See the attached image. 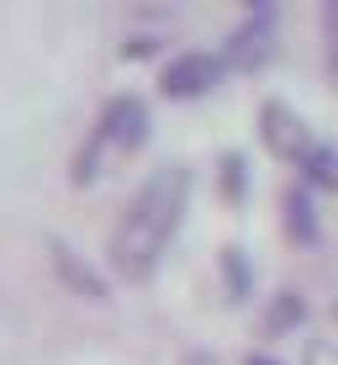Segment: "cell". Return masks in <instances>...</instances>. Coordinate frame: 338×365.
Returning a JSON list of instances; mask_svg holds the SVG:
<instances>
[{"instance_id": "cell-1", "label": "cell", "mask_w": 338, "mask_h": 365, "mask_svg": "<svg viewBox=\"0 0 338 365\" xmlns=\"http://www.w3.org/2000/svg\"><path fill=\"white\" fill-rule=\"evenodd\" d=\"M185 207H191V170L185 165H159L132 191V201L122 207L117 228H111V244H106L111 270H117L122 281H148L154 265L164 259Z\"/></svg>"}, {"instance_id": "cell-2", "label": "cell", "mask_w": 338, "mask_h": 365, "mask_svg": "<svg viewBox=\"0 0 338 365\" xmlns=\"http://www.w3.org/2000/svg\"><path fill=\"white\" fill-rule=\"evenodd\" d=\"M148 138V106H143V96H111L106 101V111H101V122H95V138H90V148L80 154V180H90L95 175V154H132L137 143Z\"/></svg>"}, {"instance_id": "cell-3", "label": "cell", "mask_w": 338, "mask_h": 365, "mask_svg": "<svg viewBox=\"0 0 338 365\" xmlns=\"http://www.w3.org/2000/svg\"><path fill=\"white\" fill-rule=\"evenodd\" d=\"M217 80H222V58H217V53H206V48H185V53H174L169 64H164V74H159L164 96H174V101L206 96Z\"/></svg>"}, {"instance_id": "cell-4", "label": "cell", "mask_w": 338, "mask_h": 365, "mask_svg": "<svg viewBox=\"0 0 338 365\" xmlns=\"http://www.w3.org/2000/svg\"><path fill=\"white\" fill-rule=\"evenodd\" d=\"M259 122H265V143L275 148L280 159H291V165H302V159L317 148V138L302 117H296L285 101H265V111H259Z\"/></svg>"}, {"instance_id": "cell-5", "label": "cell", "mask_w": 338, "mask_h": 365, "mask_svg": "<svg viewBox=\"0 0 338 365\" xmlns=\"http://www.w3.org/2000/svg\"><path fill=\"white\" fill-rule=\"evenodd\" d=\"M270 48H275V6H254L228 32V64L254 69V64H265V58H270Z\"/></svg>"}, {"instance_id": "cell-6", "label": "cell", "mask_w": 338, "mask_h": 365, "mask_svg": "<svg viewBox=\"0 0 338 365\" xmlns=\"http://www.w3.org/2000/svg\"><path fill=\"white\" fill-rule=\"evenodd\" d=\"M285 228H291V238H317V217H312V196H307V185H291L285 191Z\"/></svg>"}, {"instance_id": "cell-7", "label": "cell", "mask_w": 338, "mask_h": 365, "mask_svg": "<svg viewBox=\"0 0 338 365\" xmlns=\"http://www.w3.org/2000/svg\"><path fill=\"white\" fill-rule=\"evenodd\" d=\"M302 170H307V180H312V185H338V154H333L328 143L312 148V154L302 159Z\"/></svg>"}, {"instance_id": "cell-8", "label": "cell", "mask_w": 338, "mask_h": 365, "mask_svg": "<svg viewBox=\"0 0 338 365\" xmlns=\"http://www.w3.org/2000/svg\"><path fill=\"white\" fill-rule=\"evenodd\" d=\"M53 259H58V270H64V275H69V281H74V286H80V292H85V297H106V286H101V281H95V275H90V270H85V265H74V255H69V249H64V244H53Z\"/></svg>"}, {"instance_id": "cell-9", "label": "cell", "mask_w": 338, "mask_h": 365, "mask_svg": "<svg viewBox=\"0 0 338 365\" xmlns=\"http://www.w3.org/2000/svg\"><path fill=\"white\" fill-rule=\"evenodd\" d=\"M302 318V297L296 292H280V302H270V312H265V329H291V323Z\"/></svg>"}, {"instance_id": "cell-10", "label": "cell", "mask_w": 338, "mask_h": 365, "mask_svg": "<svg viewBox=\"0 0 338 365\" xmlns=\"http://www.w3.org/2000/svg\"><path fill=\"white\" fill-rule=\"evenodd\" d=\"M302 360H307V365H338V344H333V339H312Z\"/></svg>"}, {"instance_id": "cell-11", "label": "cell", "mask_w": 338, "mask_h": 365, "mask_svg": "<svg viewBox=\"0 0 338 365\" xmlns=\"http://www.w3.org/2000/svg\"><path fill=\"white\" fill-rule=\"evenodd\" d=\"M222 265H228V281H233V292H243V286H248V265L238 259V249H222Z\"/></svg>"}, {"instance_id": "cell-12", "label": "cell", "mask_w": 338, "mask_h": 365, "mask_svg": "<svg viewBox=\"0 0 338 365\" xmlns=\"http://www.w3.org/2000/svg\"><path fill=\"white\" fill-rule=\"evenodd\" d=\"M328 58H333V69H338V6L328 11Z\"/></svg>"}, {"instance_id": "cell-13", "label": "cell", "mask_w": 338, "mask_h": 365, "mask_svg": "<svg viewBox=\"0 0 338 365\" xmlns=\"http://www.w3.org/2000/svg\"><path fill=\"white\" fill-rule=\"evenodd\" d=\"M185 365H222V360L211 355V349H191V355H185Z\"/></svg>"}, {"instance_id": "cell-14", "label": "cell", "mask_w": 338, "mask_h": 365, "mask_svg": "<svg viewBox=\"0 0 338 365\" xmlns=\"http://www.w3.org/2000/svg\"><path fill=\"white\" fill-rule=\"evenodd\" d=\"M248 365H270V360H248Z\"/></svg>"}]
</instances>
